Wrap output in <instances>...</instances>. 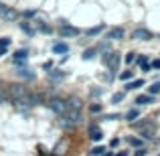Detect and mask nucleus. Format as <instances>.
Segmentation results:
<instances>
[{"mask_svg": "<svg viewBox=\"0 0 160 156\" xmlns=\"http://www.w3.org/2000/svg\"><path fill=\"white\" fill-rule=\"evenodd\" d=\"M81 120L83 118H81L79 112H65L61 116V120H59V124H61V128H73V126H77Z\"/></svg>", "mask_w": 160, "mask_h": 156, "instance_id": "1", "label": "nucleus"}, {"mask_svg": "<svg viewBox=\"0 0 160 156\" xmlns=\"http://www.w3.org/2000/svg\"><path fill=\"white\" fill-rule=\"evenodd\" d=\"M45 103H47L49 109H53V112L59 113V116H63V113L67 112V105H65V99L63 98H49Z\"/></svg>", "mask_w": 160, "mask_h": 156, "instance_id": "2", "label": "nucleus"}, {"mask_svg": "<svg viewBox=\"0 0 160 156\" xmlns=\"http://www.w3.org/2000/svg\"><path fill=\"white\" fill-rule=\"evenodd\" d=\"M27 93H28V89L24 85H10V89L6 91V98H10L14 103H18Z\"/></svg>", "mask_w": 160, "mask_h": 156, "instance_id": "3", "label": "nucleus"}, {"mask_svg": "<svg viewBox=\"0 0 160 156\" xmlns=\"http://www.w3.org/2000/svg\"><path fill=\"white\" fill-rule=\"evenodd\" d=\"M136 130H140V134L144 138H154V124L152 122H142V124H136Z\"/></svg>", "mask_w": 160, "mask_h": 156, "instance_id": "4", "label": "nucleus"}, {"mask_svg": "<svg viewBox=\"0 0 160 156\" xmlns=\"http://www.w3.org/2000/svg\"><path fill=\"white\" fill-rule=\"evenodd\" d=\"M59 35H61V39H69V37H77L79 35V28L75 27H69V24H63L61 28H59Z\"/></svg>", "mask_w": 160, "mask_h": 156, "instance_id": "5", "label": "nucleus"}, {"mask_svg": "<svg viewBox=\"0 0 160 156\" xmlns=\"http://www.w3.org/2000/svg\"><path fill=\"white\" fill-rule=\"evenodd\" d=\"M65 105H67V112H79L83 103H81V99H79V98L71 95V98H67V99H65Z\"/></svg>", "mask_w": 160, "mask_h": 156, "instance_id": "6", "label": "nucleus"}, {"mask_svg": "<svg viewBox=\"0 0 160 156\" xmlns=\"http://www.w3.org/2000/svg\"><path fill=\"white\" fill-rule=\"evenodd\" d=\"M132 39L134 41H150L152 39V33H150L148 28H136V31L132 33Z\"/></svg>", "mask_w": 160, "mask_h": 156, "instance_id": "7", "label": "nucleus"}, {"mask_svg": "<svg viewBox=\"0 0 160 156\" xmlns=\"http://www.w3.org/2000/svg\"><path fill=\"white\" fill-rule=\"evenodd\" d=\"M124 28H120V27H116V28H109L108 31V41H120V39H124Z\"/></svg>", "mask_w": 160, "mask_h": 156, "instance_id": "8", "label": "nucleus"}, {"mask_svg": "<svg viewBox=\"0 0 160 156\" xmlns=\"http://www.w3.org/2000/svg\"><path fill=\"white\" fill-rule=\"evenodd\" d=\"M109 55V53H108ZM120 53H112V55H109V57L106 59V61H108V65H109V69H113V71H116L118 69V65H120Z\"/></svg>", "mask_w": 160, "mask_h": 156, "instance_id": "9", "label": "nucleus"}, {"mask_svg": "<svg viewBox=\"0 0 160 156\" xmlns=\"http://www.w3.org/2000/svg\"><path fill=\"white\" fill-rule=\"evenodd\" d=\"M89 138H91V140H93V142H99V140H102V138H103L102 130H99L98 126H91V128H89Z\"/></svg>", "mask_w": 160, "mask_h": 156, "instance_id": "10", "label": "nucleus"}, {"mask_svg": "<svg viewBox=\"0 0 160 156\" xmlns=\"http://www.w3.org/2000/svg\"><path fill=\"white\" fill-rule=\"evenodd\" d=\"M53 51L57 53V55H61V53L65 55L67 51H69V47H67V43H55L53 45Z\"/></svg>", "mask_w": 160, "mask_h": 156, "instance_id": "11", "label": "nucleus"}, {"mask_svg": "<svg viewBox=\"0 0 160 156\" xmlns=\"http://www.w3.org/2000/svg\"><path fill=\"white\" fill-rule=\"evenodd\" d=\"M24 59H28V51H27V49H20V51L14 53V61H16V63L24 61Z\"/></svg>", "mask_w": 160, "mask_h": 156, "instance_id": "12", "label": "nucleus"}, {"mask_svg": "<svg viewBox=\"0 0 160 156\" xmlns=\"http://www.w3.org/2000/svg\"><path fill=\"white\" fill-rule=\"evenodd\" d=\"M144 85V79H136V81H130L128 85H126V89H138V87Z\"/></svg>", "mask_w": 160, "mask_h": 156, "instance_id": "13", "label": "nucleus"}, {"mask_svg": "<svg viewBox=\"0 0 160 156\" xmlns=\"http://www.w3.org/2000/svg\"><path fill=\"white\" fill-rule=\"evenodd\" d=\"M49 77H51L53 81H59V79L65 77V73H63V71H57V69H55V71H49Z\"/></svg>", "mask_w": 160, "mask_h": 156, "instance_id": "14", "label": "nucleus"}, {"mask_svg": "<svg viewBox=\"0 0 160 156\" xmlns=\"http://www.w3.org/2000/svg\"><path fill=\"white\" fill-rule=\"evenodd\" d=\"M16 75H18V77H28V79L35 77V73H31V69H18V71H16Z\"/></svg>", "mask_w": 160, "mask_h": 156, "instance_id": "15", "label": "nucleus"}, {"mask_svg": "<svg viewBox=\"0 0 160 156\" xmlns=\"http://www.w3.org/2000/svg\"><path fill=\"white\" fill-rule=\"evenodd\" d=\"M136 103H152V95H138L136 98Z\"/></svg>", "mask_w": 160, "mask_h": 156, "instance_id": "16", "label": "nucleus"}, {"mask_svg": "<svg viewBox=\"0 0 160 156\" xmlns=\"http://www.w3.org/2000/svg\"><path fill=\"white\" fill-rule=\"evenodd\" d=\"M138 116H140V112H138V109H130V112L126 113V120H128V122H134Z\"/></svg>", "mask_w": 160, "mask_h": 156, "instance_id": "17", "label": "nucleus"}, {"mask_svg": "<svg viewBox=\"0 0 160 156\" xmlns=\"http://www.w3.org/2000/svg\"><path fill=\"white\" fill-rule=\"evenodd\" d=\"M150 95H156V93H160V81H154L152 85H150Z\"/></svg>", "mask_w": 160, "mask_h": 156, "instance_id": "18", "label": "nucleus"}, {"mask_svg": "<svg viewBox=\"0 0 160 156\" xmlns=\"http://www.w3.org/2000/svg\"><path fill=\"white\" fill-rule=\"evenodd\" d=\"M102 31H103V24H98V27H93V28H87V35L93 37V35H98V33H102Z\"/></svg>", "mask_w": 160, "mask_h": 156, "instance_id": "19", "label": "nucleus"}, {"mask_svg": "<svg viewBox=\"0 0 160 156\" xmlns=\"http://www.w3.org/2000/svg\"><path fill=\"white\" fill-rule=\"evenodd\" d=\"M95 55H98V51H95V49H87L85 53H83V59H85V61H89V59H93Z\"/></svg>", "mask_w": 160, "mask_h": 156, "instance_id": "20", "label": "nucleus"}, {"mask_svg": "<svg viewBox=\"0 0 160 156\" xmlns=\"http://www.w3.org/2000/svg\"><path fill=\"white\" fill-rule=\"evenodd\" d=\"M132 77H134L132 71H124V73H120V79H122V81H130Z\"/></svg>", "mask_w": 160, "mask_h": 156, "instance_id": "21", "label": "nucleus"}, {"mask_svg": "<svg viewBox=\"0 0 160 156\" xmlns=\"http://www.w3.org/2000/svg\"><path fill=\"white\" fill-rule=\"evenodd\" d=\"M4 18H6V20H12V18H14V16H16V12L14 10H10V8H6V12H4Z\"/></svg>", "mask_w": 160, "mask_h": 156, "instance_id": "22", "label": "nucleus"}, {"mask_svg": "<svg viewBox=\"0 0 160 156\" xmlns=\"http://www.w3.org/2000/svg\"><path fill=\"white\" fill-rule=\"evenodd\" d=\"M8 45H10V39H6V37H2V39H0V49H6Z\"/></svg>", "mask_w": 160, "mask_h": 156, "instance_id": "23", "label": "nucleus"}, {"mask_svg": "<svg viewBox=\"0 0 160 156\" xmlns=\"http://www.w3.org/2000/svg\"><path fill=\"white\" fill-rule=\"evenodd\" d=\"M122 99H124V93H113V98H112V102L113 103H120Z\"/></svg>", "mask_w": 160, "mask_h": 156, "instance_id": "24", "label": "nucleus"}, {"mask_svg": "<svg viewBox=\"0 0 160 156\" xmlns=\"http://www.w3.org/2000/svg\"><path fill=\"white\" fill-rule=\"evenodd\" d=\"M130 144H132V146H142V140H140V138H130Z\"/></svg>", "mask_w": 160, "mask_h": 156, "instance_id": "25", "label": "nucleus"}, {"mask_svg": "<svg viewBox=\"0 0 160 156\" xmlns=\"http://www.w3.org/2000/svg\"><path fill=\"white\" fill-rule=\"evenodd\" d=\"M6 91H4V87H0V103H4V102H6Z\"/></svg>", "mask_w": 160, "mask_h": 156, "instance_id": "26", "label": "nucleus"}, {"mask_svg": "<svg viewBox=\"0 0 160 156\" xmlns=\"http://www.w3.org/2000/svg\"><path fill=\"white\" fill-rule=\"evenodd\" d=\"M91 112H93V113H99V112H102V105H99V103H93V105H91Z\"/></svg>", "mask_w": 160, "mask_h": 156, "instance_id": "27", "label": "nucleus"}, {"mask_svg": "<svg viewBox=\"0 0 160 156\" xmlns=\"http://www.w3.org/2000/svg\"><path fill=\"white\" fill-rule=\"evenodd\" d=\"M20 27H22V31H24V33H28V35H32V33H35V31H32L31 27H28V24H24V23L20 24Z\"/></svg>", "mask_w": 160, "mask_h": 156, "instance_id": "28", "label": "nucleus"}, {"mask_svg": "<svg viewBox=\"0 0 160 156\" xmlns=\"http://www.w3.org/2000/svg\"><path fill=\"white\" fill-rule=\"evenodd\" d=\"M134 59H136V53H128L126 55V63H132Z\"/></svg>", "mask_w": 160, "mask_h": 156, "instance_id": "29", "label": "nucleus"}, {"mask_svg": "<svg viewBox=\"0 0 160 156\" xmlns=\"http://www.w3.org/2000/svg\"><path fill=\"white\" fill-rule=\"evenodd\" d=\"M102 152H103V148H99V146H95V148L91 150V154H93V156H98V154H102Z\"/></svg>", "mask_w": 160, "mask_h": 156, "instance_id": "30", "label": "nucleus"}, {"mask_svg": "<svg viewBox=\"0 0 160 156\" xmlns=\"http://www.w3.org/2000/svg\"><path fill=\"white\" fill-rule=\"evenodd\" d=\"M150 67H154V69H160V59H154V61L150 63Z\"/></svg>", "mask_w": 160, "mask_h": 156, "instance_id": "31", "label": "nucleus"}, {"mask_svg": "<svg viewBox=\"0 0 160 156\" xmlns=\"http://www.w3.org/2000/svg\"><path fill=\"white\" fill-rule=\"evenodd\" d=\"M134 156H146V150L144 148H138L136 152H134Z\"/></svg>", "mask_w": 160, "mask_h": 156, "instance_id": "32", "label": "nucleus"}, {"mask_svg": "<svg viewBox=\"0 0 160 156\" xmlns=\"http://www.w3.org/2000/svg\"><path fill=\"white\" fill-rule=\"evenodd\" d=\"M6 8H8V6H4V4H2V2H0V16H2V14H4V12H6Z\"/></svg>", "mask_w": 160, "mask_h": 156, "instance_id": "33", "label": "nucleus"}, {"mask_svg": "<svg viewBox=\"0 0 160 156\" xmlns=\"http://www.w3.org/2000/svg\"><path fill=\"white\" fill-rule=\"evenodd\" d=\"M113 156H128V152H118V154H113Z\"/></svg>", "mask_w": 160, "mask_h": 156, "instance_id": "34", "label": "nucleus"}, {"mask_svg": "<svg viewBox=\"0 0 160 156\" xmlns=\"http://www.w3.org/2000/svg\"><path fill=\"white\" fill-rule=\"evenodd\" d=\"M4 53H6V49H0V57H2V55H4Z\"/></svg>", "mask_w": 160, "mask_h": 156, "instance_id": "35", "label": "nucleus"}, {"mask_svg": "<svg viewBox=\"0 0 160 156\" xmlns=\"http://www.w3.org/2000/svg\"><path fill=\"white\" fill-rule=\"evenodd\" d=\"M103 156H113V154H112V152H106V154H103Z\"/></svg>", "mask_w": 160, "mask_h": 156, "instance_id": "36", "label": "nucleus"}]
</instances>
